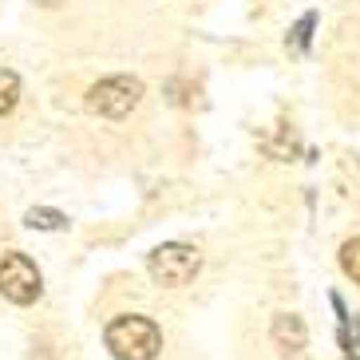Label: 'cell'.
<instances>
[{
    "instance_id": "obj_1",
    "label": "cell",
    "mask_w": 360,
    "mask_h": 360,
    "mask_svg": "<svg viewBox=\"0 0 360 360\" xmlns=\"http://www.w3.org/2000/svg\"><path fill=\"white\" fill-rule=\"evenodd\" d=\"M103 340H107V349H111L115 360H155L159 349H162L159 325L147 321V317H135V313L111 321L107 333H103Z\"/></svg>"
},
{
    "instance_id": "obj_2",
    "label": "cell",
    "mask_w": 360,
    "mask_h": 360,
    "mask_svg": "<svg viewBox=\"0 0 360 360\" xmlns=\"http://www.w3.org/2000/svg\"><path fill=\"white\" fill-rule=\"evenodd\" d=\"M147 269L159 285L179 289V285H186V281H194V274L202 269V257H198V250L186 245V242H167L147 257Z\"/></svg>"
},
{
    "instance_id": "obj_3",
    "label": "cell",
    "mask_w": 360,
    "mask_h": 360,
    "mask_svg": "<svg viewBox=\"0 0 360 360\" xmlns=\"http://www.w3.org/2000/svg\"><path fill=\"white\" fill-rule=\"evenodd\" d=\"M143 99V84L131 79V75H111V79H99L91 91H87V111H96L103 119H127L131 111Z\"/></svg>"
},
{
    "instance_id": "obj_4",
    "label": "cell",
    "mask_w": 360,
    "mask_h": 360,
    "mask_svg": "<svg viewBox=\"0 0 360 360\" xmlns=\"http://www.w3.org/2000/svg\"><path fill=\"white\" fill-rule=\"evenodd\" d=\"M0 293L8 297L12 305H32L44 293L40 269L28 254H4L0 257Z\"/></svg>"
},
{
    "instance_id": "obj_5",
    "label": "cell",
    "mask_w": 360,
    "mask_h": 360,
    "mask_svg": "<svg viewBox=\"0 0 360 360\" xmlns=\"http://www.w3.org/2000/svg\"><path fill=\"white\" fill-rule=\"evenodd\" d=\"M305 325H301V317H293V313H285V317H277L274 321V345L277 349H285V352H297V349H305Z\"/></svg>"
},
{
    "instance_id": "obj_6",
    "label": "cell",
    "mask_w": 360,
    "mask_h": 360,
    "mask_svg": "<svg viewBox=\"0 0 360 360\" xmlns=\"http://www.w3.org/2000/svg\"><path fill=\"white\" fill-rule=\"evenodd\" d=\"M16 99H20V79H16V72L0 68V115H8Z\"/></svg>"
},
{
    "instance_id": "obj_7",
    "label": "cell",
    "mask_w": 360,
    "mask_h": 360,
    "mask_svg": "<svg viewBox=\"0 0 360 360\" xmlns=\"http://www.w3.org/2000/svg\"><path fill=\"white\" fill-rule=\"evenodd\" d=\"M340 269H345V277H352L360 285V238H349L340 245Z\"/></svg>"
},
{
    "instance_id": "obj_8",
    "label": "cell",
    "mask_w": 360,
    "mask_h": 360,
    "mask_svg": "<svg viewBox=\"0 0 360 360\" xmlns=\"http://www.w3.org/2000/svg\"><path fill=\"white\" fill-rule=\"evenodd\" d=\"M28 226H40V230H60V226H64V218H60V214L56 210H28Z\"/></svg>"
}]
</instances>
